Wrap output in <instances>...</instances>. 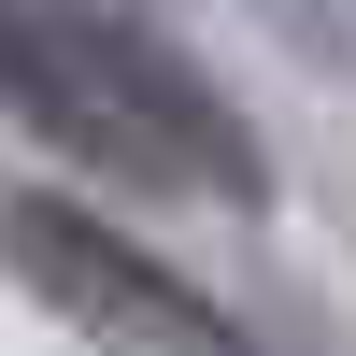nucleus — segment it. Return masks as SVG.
<instances>
[{"label":"nucleus","instance_id":"f03ea898","mask_svg":"<svg viewBox=\"0 0 356 356\" xmlns=\"http://www.w3.org/2000/svg\"><path fill=\"white\" fill-rule=\"evenodd\" d=\"M0 257H15V285L86 356H257L186 271H157V257H143L129 228H100L86 200H15V214H0Z\"/></svg>","mask_w":356,"mask_h":356},{"label":"nucleus","instance_id":"f257e3e1","mask_svg":"<svg viewBox=\"0 0 356 356\" xmlns=\"http://www.w3.org/2000/svg\"><path fill=\"white\" fill-rule=\"evenodd\" d=\"M0 114L43 129L57 157L143 171L171 200H214V214H257L271 200V157L228 114V86L200 72L171 29L143 15H86V0H0Z\"/></svg>","mask_w":356,"mask_h":356}]
</instances>
